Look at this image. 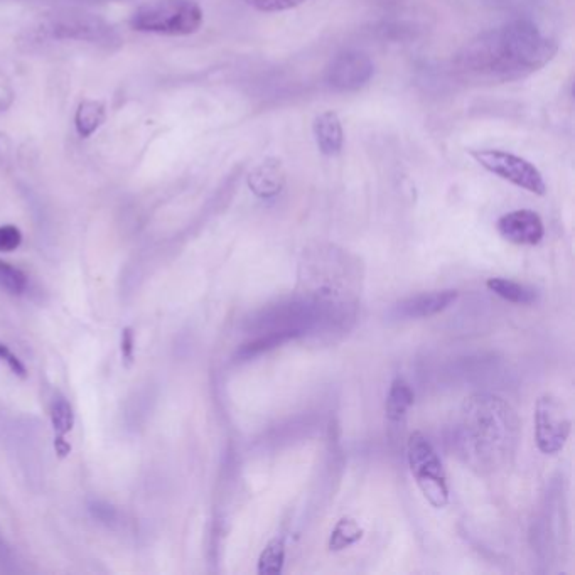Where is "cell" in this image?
<instances>
[{"label":"cell","mask_w":575,"mask_h":575,"mask_svg":"<svg viewBox=\"0 0 575 575\" xmlns=\"http://www.w3.org/2000/svg\"><path fill=\"white\" fill-rule=\"evenodd\" d=\"M559 46L533 22L515 21L479 34L457 54L464 75L483 81L525 78L554 60Z\"/></svg>","instance_id":"cell-1"},{"label":"cell","mask_w":575,"mask_h":575,"mask_svg":"<svg viewBox=\"0 0 575 575\" xmlns=\"http://www.w3.org/2000/svg\"><path fill=\"white\" fill-rule=\"evenodd\" d=\"M459 430L466 461L479 471H495L513 456L520 422L505 398L476 393L464 402Z\"/></svg>","instance_id":"cell-2"},{"label":"cell","mask_w":575,"mask_h":575,"mask_svg":"<svg viewBox=\"0 0 575 575\" xmlns=\"http://www.w3.org/2000/svg\"><path fill=\"white\" fill-rule=\"evenodd\" d=\"M130 22L140 33L189 36L203 26V9L194 0H151L134 12Z\"/></svg>","instance_id":"cell-3"},{"label":"cell","mask_w":575,"mask_h":575,"mask_svg":"<svg viewBox=\"0 0 575 575\" xmlns=\"http://www.w3.org/2000/svg\"><path fill=\"white\" fill-rule=\"evenodd\" d=\"M407 463L425 500L434 508L447 506L449 484L441 457L419 430L412 432L407 441Z\"/></svg>","instance_id":"cell-4"},{"label":"cell","mask_w":575,"mask_h":575,"mask_svg":"<svg viewBox=\"0 0 575 575\" xmlns=\"http://www.w3.org/2000/svg\"><path fill=\"white\" fill-rule=\"evenodd\" d=\"M535 444L545 456H554L564 449L572 432L569 410L552 393L538 397L533 414Z\"/></svg>","instance_id":"cell-5"},{"label":"cell","mask_w":575,"mask_h":575,"mask_svg":"<svg viewBox=\"0 0 575 575\" xmlns=\"http://www.w3.org/2000/svg\"><path fill=\"white\" fill-rule=\"evenodd\" d=\"M469 154L479 166L498 178L505 179L508 183L515 184L518 188L537 194V196H545L547 193V184H545L542 172L538 171L537 167L527 159L510 154V152L491 151V149L469 151Z\"/></svg>","instance_id":"cell-6"},{"label":"cell","mask_w":575,"mask_h":575,"mask_svg":"<svg viewBox=\"0 0 575 575\" xmlns=\"http://www.w3.org/2000/svg\"><path fill=\"white\" fill-rule=\"evenodd\" d=\"M375 65L360 51H344L334 56L326 70V81L336 92H358L370 83Z\"/></svg>","instance_id":"cell-7"},{"label":"cell","mask_w":575,"mask_h":575,"mask_svg":"<svg viewBox=\"0 0 575 575\" xmlns=\"http://www.w3.org/2000/svg\"><path fill=\"white\" fill-rule=\"evenodd\" d=\"M44 33L54 39H76L90 43L112 44L117 34L107 22L93 16H61L46 24Z\"/></svg>","instance_id":"cell-8"},{"label":"cell","mask_w":575,"mask_h":575,"mask_svg":"<svg viewBox=\"0 0 575 575\" xmlns=\"http://www.w3.org/2000/svg\"><path fill=\"white\" fill-rule=\"evenodd\" d=\"M496 230L506 242L522 247H535L545 237V225L538 213L532 210H516L501 216Z\"/></svg>","instance_id":"cell-9"},{"label":"cell","mask_w":575,"mask_h":575,"mask_svg":"<svg viewBox=\"0 0 575 575\" xmlns=\"http://www.w3.org/2000/svg\"><path fill=\"white\" fill-rule=\"evenodd\" d=\"M457 297H459V292L456 289L424 292V294H417V296L407 297L404 301L397 302L392 307L390 316L402 319V321L432 318L449 309L457 301Z\"/></svg>","instance_id":"cell-10"},{"label":"cell","mask_w":575,"mask_h":575,"mask_svg":"<svg viewBox=\"0 0 575 575\" xmlns=\"http://www.w3.org/2000/svg\"><path fill=\"white\" fill-rule=\"evenodd\" d=\"M285 172L279 161H265L248 174V188L258 198L272 199L282 193Z\"/></svg>","instance_id":"cell-11"},{"label":"cell","mask_w":575,"mask_h":575,"mask_svg":"<svg viewBox=\"0 0 575 575\" xmlns=\"http://www.w3.org/2000/svg\"><path fill=\"white\" fill-rule=\"evenodd\" d=\"M312 132H314L319 151L324 156H338L339 152L343 151V125H341L338 113L324 112L318 115L312 125Z\"/></svg>","instance_id":"cell-12"},{"label":"cell","mask_w":575,"mask_h":575,"mask_svg":"<svg viewBox=\"0 0 575 575\" xmlns=\"http://www.w3.org/2000/svg\"><path fill=\"white\" fill-rule=\"evenodd\" d=\"M301 331L296 328L287 329H277V331H270V333L264 334V336H258L257 339H253L250 343L243 344L242 348L237 351L235 355V360L237 361H250L257 356L264 355V353H269V351L279 348L282 344L289 343V341H294V339L301 336Z\"/></svg>","instance_id":"cell-13"},{"label":"cell","mask_w":575,"mask_h":575,"mask_svg":"<svg viewBox=\"0 0 575 575\" xmlns=\"http://www.w3.org/2000/svg\"><path fill=\"white\" fill-rule=\"evenodd\" d=\"M486 287L503 301L518 304V306H532L538 301L537 289L515 282V280L505 279V277H491L486 282Z\"/></svg>","instance_id":"cell-14"},{"label":"cell","mask_w":575,"mask_h":575,"mask_svg":"<svg viewBox=\"0 0 575 575\" xmlns=\"http://www.w3.org/2000/svg\"><path fill=\"white\" fill-rule=\"evenodd\" d=\"M415 404L414 388L410 387V383L402 377H397L393 380L388 390L387 402H385V414L387 419L392 422L404 419L405 415L409 414L412 405Z\"/></svg>","instance_id":"cell-15"},{"label":"cell","mask_w":575,"mask_h":575,"mask_svg":"<svg viewBox=\"0 0 575 575\" xmlns=\"http://www.w3.org/2000/svg\"><path fill=\"white\" fill-rule=\"evenodd\" d=\"M51 424L56 434V449L60 451L61 457L66 456L70 451V446L66 444L65 437L75 425V414L65 397L54 398L51 404Z\"/></svg>","instance_id":"cell-16"},{"label":"cell","mask_w":575,"mask_h":575,"mask_svg":"<svg viewBox=\"0 0 575 575\" xmlns=\"http://www.w3.org/2000/svg\"><path fill=\"white\" fill-rule=\"evenodd\" d=\"M365 537V530L360 523L356 522L351 516H343L336 525L333 532L329 535L328 549L329 552H343L350 549L353 545L360 542Z\"/></svg>","instance_id":"cell-17"},{"label":"cell","mask_w":575,"mask_h":575,"mask_svg":"<svg viewBox=\"0 0 575 575\" xmlns=\"http://www.w3.org/2000/svg\"><path fill=\"white\" fill-rule=\"evenodd\" d=\"M285 540L275 537L270 540L258 557L257 572L260 575H280L284 572Z\"/></svg>","instance_id":"cell-18"},{"label":"cell","mask_w":575,"mask_h":575,"mask_svg":"<svg viewBox=\"0 0 575 575\" xmlns=\"http://www.w3.org/2000/svg\"><path fill=\"white\" fill-rule=\"evenodd\" d=\"M103 120H105V108L102 103L93 100L80 103L75 119L78 134L81 137H90L103 124Z\"/></svg>","instance_id":"cell-19"},{"label":"cell","mask_w":575,"mask_h":575,"mask_svg":"<svg viewBox=\"0 0 575 575\" xmlns=\"http://www.w3.org/2000/svg\"><path fill=\"white\" fill-rule=\"evenodd\" d=\"M0 289L11 294H22L27 289V275L14 265L0 260Z\"/></svg>","instance_id":"cell-20"},{"label":"cell","mask_w":575,"mask_h":575,"mask_svg":"<svg viewBox=\"0 0 575 575\" xmlns=\"http://www.w3.org/2000/svg\"><path fill=\"white\" fill-rule=\"evenodd\" d=\"M243 2L260 12H282L301 6L307 0H243Z\"/></svg>","instance_id":"cell-21"},{"label":"cell","mask_w":575,"mask_h":575,"mask_svg":"<svg viewBox=\"0 0 575 575\" xmlns=\"http://www.w3.org/2000/svg\"><path fill=\"white\" fill-rule=\"evenodd\" d=\"M22 233L17 226H0V252H14L21 247Z\"/></svg>","instance_id":"cell-22"},{"label":"cell","mask_w":575,"mask_h":575,"mask_svg":"<svg viewBox=\"0 0 575 575\" xmlns=\"http://www.w3.org/2000/svg\"><path fill=\"white\" fill-rule=\"evenodd\" d=\"M88 510L92 513L93 518L97 522L103 523V525H113L117 522V510L113 506L108 505V503H103V501H92Z\"/></svg>","instance_id":"cell-23"},{"label":"cell","mask_w":575,"mask_h":575,"mask_svg":"<svg viewBox=\"0 0 575 575\" xmlns=\"http://www.w3.org/2000/svg\"><path fill=\"white\" fill-rule=\"evenodd\" d=\"M2 361L11 368L12 373L17 377H27L26 366L22 365V361L7 348L6 344H0V363Z\"/></svg>","instance_id":"cell-24"},{"label":"cell","mask_w":575,"mask_h":575,"mask_svg":"<svg viewBox=\"0 0 575 575\" xmlns=\"http://www.w3.org/2000/svg\"><path fill=\"white\" fill-rule=\"evenodd\" d=\"M0 572H16L14 555L2 535H0Z\"/></svg>","instance_id":"cell-25"},{"label":"cell","mask_w":575,"mask_h":575,"mask_svg":"<svg viewBox=\"0 0 575 575\" xmlns=\"http://www.w3.org/2000/svg\"><path fill=\"white\" fill-rule=\"evenodd\" d=\"M122 356L127 363L134 360V333L130 328L122 331Z\"/></svg>","instance_id":"cell-26"}]
</instances>
